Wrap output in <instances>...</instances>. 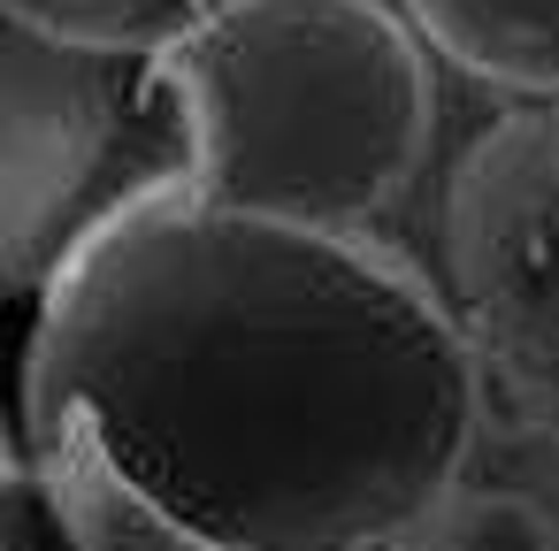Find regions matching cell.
Segmentation results:
<instances>
[{
  "mask_svg": "<svg viewBox=\"0 0 559 551\" xmlns=\"http://www.w3.org/2000/svg\"><path fill=\"white\" fill-rule=\"evenodd\" d=\"M483 360L376 238L131 192L39 291L24 429L154 551H406L452 505Z\"/></svg>",
  "mask_w": 559,
  "mask_h": 551,
  "instance_id": "obj_1",
  "label": "cell"
},
{
  "mask_svg": "<svg viewBox=\"0 0 559 551\" xmlns=\"http://www.w3.org/2000/svg\"><path fill=\"white\" fill-rule=\"evenodd\" d=\"M185 184L299 230H368L421 169L437 85L399 0H230L162 62Z\"/></svg>",
  "mask_w": 559,
  "mask_h": 551,
  "instance_id": "obj_2",
  "label": "cell"
},
{
  "mask_svg": "<svg viewBox=\"0 0 559 551\" xmlns=\"http://www.w3.org/2000/svg\"><path fill=\"white\" fill-rule=\"evenodd\" d=\"M169 116L154 62L62 47L0 16V268L16 291L47 276L154 177L123 169V131Z\"/></svg>",
  "mask_w": 559,
  "mask_h": 551,
  "instance_id": "obj_3",
  "label": "cell"
},
{
  "mask_svg": "<svg viewBox=\"0 0 559 551\" xmlns=\"http://www.w3.org/2000/svg\"><path fill=\"white\" fill-rule=\"evenodd\" d=\"M444 268L483 383L559 436V100L467 146L444 200Z\"/></svg>",
  "mask_w": 559,
  "mask_h": 551,
  "instance_id": "obj_4",
  "label": "cell"
},
{
  "mask_svg": "<svg viewBox=\"0 0 559 551\" xmlns=\"http://www.w3.org/2000/svg\"><path fill=\"white\" fill-rule=\"evenodd\" d=\"M406 16L452 70L559 100V0H406Z\"/></svg>",
  "mask_w": 559,
  "mask_h": 551,
  "instance_id": "obj_5",
  "label": "cell"
},
{
  "mask_svg": "<svg viewBox=\"0 0 559 551\" xmlns=\"http://www.w3.org/2000/svg\"><path fill=\"white\" fill-rule=\"evenodd\" d=\"M9 16L85 55L162 62L200 24V0H9Z\"/></svg>",
  "mask_w": 559,
  "mask_h": 551,
  "instance_id": "obj_6",
  "label": "cell"
},
{
  "mask_svg": "<svg viewBox=\"0 0 559 551\" xmlns=\"http://www.w3.org/2000/svg\"><path fill=\"white\" fill-rule=\"evenodd\" d=\"M215 9H230V0H200V16H215ZM399 9H406V0H399Z\"/></svg>",
  "mask_w": 559,
  "mask_h": 551,
  "instance_id": "obj_7",
  "label": "cell"
}]
</instances>
